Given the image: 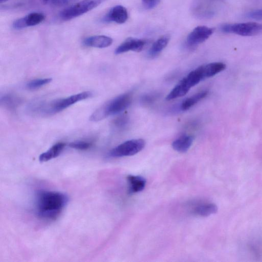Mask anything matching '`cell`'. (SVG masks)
<instances>
[{
  "label": "cell",
  "instance_id": "1",
  "mask_svg": "<svg viewBox=\"0 0 262 262\" xmlns=\"http://www.w3.org/2000/svg\"><path fill=\"white\" fill-rule=\"evenodd\" d=\"M69 201L64 193L50 190H40L36 194L35 209L37 216L44 220L56 219Z\"/></svg>",
  "mask_w": 262,
  "mask_h": 262
},
{
  "label": "cell",
  "instance_id": "2",
  "mask_svg": "<svg viewBox=\"0 0 262 262\" xmlns=\"http://www.w3.org/2000/svg\"><path fill=\"white\" fill-rule=\"evenodd\" d=\"M92 96V92L85 91L48 103H34L30 107V111L31 113L36 115H51L59 113L79 101L89 98Z\"/></svg>",
  "mask_w": 262,
  "mask_h": 262
},
{
  "label": "cell",
  "instance_id": "3",
  "mask_svg": "<svg viewBox=\"0 0 262 262\" xmlns=\"http://www.w3.org/2000/svg\"><path fill=\"white\" fill-rule=\"evenodd\" d=\"M132 101L131 93L120 95L97 108L90 116V120L93 122L99 121L109 116L119 114L127 108Z\"/></svg>",
  "mask_w": 262,
  "mask_h": 262
},
{
  "label": "cell",
  "instance_id": "4",
  "mask_svg": "<svg viewBox=\"0 0 262 262\" xmlns=\"http://www.w3.org/2000/svg\"><path fill=\"white\" fill-rule=\"evenodd\" d=\"M105 1L81 0L62 10L59 18L64 21L72 19L93 10Z\"/></svg>",
  "mask_w": 262,
  "mask_h": 262
},
{
  "label": "cell",
  "instance_id": "5",
  "mask_svg": "<svg viewBox=\"0 0 262 262\" xmlns=\"http://www.w3.org/2000/svg\"><path fill=\"white\" fill-rule=\"evenodd\" d=\"M220 29L224 33L249 36L261 33L262 24L255 22L224 24L221 27Z\"/></svg>",
  "mask_w": 262,
  "mask_h": 262
},
{
  "label": "cell",
  "instance_id": "6",
  "mask_svg": "<svg viewBox=\"0 0 262 262\" xmlns=\"http://www.w3.org/2000/svg\"><path fill=\"white\" fill-rule=\"evenodd\" d=\"M143 139H135L126 141L112 149L109 156L113 158L130 156L138 153L145 147Z\"/></svg>",
  "mask_w": 262,
  "mask_h": 262
},
{
  "label": "cell",
  "instance_id": "7",
  "mask_svg": "<svg viewBox=\"0 0 262 262\" xmlns=\"http://www.w3.org/2000/svg\"><path fill=\"white\" fill-rule=\"evenodd\" d=\"M213 29L206 26L195 27L188 35L186 42L190 47H193L207 40L213 33Z\"/></svg>",
  "mask_w": 262,
  "mask_h": 262
},
{
  "label": "cell",
  "instance_id": "8",
  "mask_svg": "<svg viewBox=\"0 0 262 262\" xmlns=\"http://www.w3.org/2000/svg\"><path fill=\"white\" fill-rule=\"evenodd\" d=\"M45 18V15L40 12H31L24 17L14 20L12 27L16 30L35 26L41 23Z\"/></svg>",
  "mask_w": 262,
  "mask_h": 262
},
{
  "label": "cell",
  "instance_id": "9",
  "mask_svg": "<svg viewBox=\"0 0 262 262\" xmlns=\"http://www.w3.org/2000/svg\"><path fill=\"white\" fill-rule=\"evenodd\" d=\"M128 18L126 9L121 5H117L107 12L102 18L105 23L115 22L117 24L124 23Z\"/></svg>",
  "mask_w": 262,
  "mask_h": 262
},
{
  "label": "cell",
  "instance_id": "10",
  "mask_svg": "<svg viewBox=\"0 0 262 262\" xmlns=\"http://www.w3.org/2000/svg\"><path fill=\"white\" fill-rule=\"evenodd\" d=\"M146 43L145 40L129 37L115 49V53L120 54L129 51L139 52L143 50Z\"/></svg>",
  "mask_w": 262,
  "mask_h": 262
},
{
  "label": "cell",
  "instance_id": "11",
  "mask_svg": "<svg viewBox=\"0 0 262 262\" xmlns=\"http://www.w3.org/2000/svg\"><path fill=\"white\" fill-rule=\"evenodd\" d=\"M111 37L106 35H93L85 38L82 43L86 47L97 48H104L110 46L113 43Z\"/></svg>",
  "mask_w": 262,
  "mask_h": 262
},
{
  "label": "cell",
  "instance_id": "12",
  "mask_svg": "<svg viewBox=\"0 0 262 262\" xmlns=\"http://www.w3.org/2000/svg\"><path fill=\"white\" fill-rule=\"evenodd\" d=\"M204 79L212 77L223 71L226 68V64L221 62L209 63L200 66Z\"/></svg>",
  "mask_w": 262,
  "mask_h": 262
},
{
  "label": "cell",
  "instance_id": "13",
  "mask_svg": "<svg viewBox=\"0 0 262 262\" xmlns=\"http://www.w3.org/2000/svg\"><path fill=\"white\" fill-rule=\"evenodd\" d=\"M65 146L66 144L64 142H60L55 144L48 150L40 155L39 161L40 162H45L57 157L63 151Z\"/></svg>",
  "mask_w": 262,
  "mask_h": 262
},
{
  "label": "cell",
  "instance_id": "14",
  "mask_svg": "<svg viewBox=\"0 0 262 262\" xmlns=\"http://www.w3.org/2000/svg\"><path fill=\"white\" fill-rule=\"evenodd\" d=\"M193 140V138L192 137L189 135H184L172 142V147L174 150L178 152L181 153L186 152L191 147Z\"/></svg>",
  "mask_w": 262,
  "mask_h": 262
},
{
  "label": "cell",
  "instance_id": "15",
  "mask_svg": "<svg viewBox=\"0 0 262 262\" xmlns=\"http://www.w3.org/2000/svg\"><path fill=\"white\" fill-rule=\"evenodd\" d=\"M191 88L182 79L172 89L166 97L167 100H171L185 95Z\"/></svg>",
  "mask_w": 262,
  "mask_h": 262
},
{
  "label": "cell",
  "instance_id": "16",
  "mask_svg": "<svg viewBox=\"0 0 262 262\" xmlns=\"http://www.w3.org/2000/svg\"><path fill=\"white\" fill-rule=\"evenodd\" d=\"M217 211L215 204L211 203H203L197 205L192 210L194 214L201 216H208Z\"/></svg>",
  "mask_w": 262,
  "mask_h": 262
},
{
  "label": "cell",
  "instance_id": "17",
  "mask_svg": "<svg viewBox=\"0 0 262 262\" xmlns=\"http://www.w3.org/2000/svg\"><path fill=\"white\" fill-rule=\"evenodd\" d=\"M129 191L136 193L142 191L146 185V180L141 176L129 175L127 178Z\"/></svg>",
  "mask_w": 262,
  "mask_h": 262
},
{
  "label": "cell",
  "instance_id": "18",
  "mask_svg": "<svg viewBox=\"0 0 262 262\" xmlns=\"http://www.w3.org/2000/svg\"><path fill=\"white\" fill-rule=\"evenodd\" d=\"M169 40V36L165 35L160 37L152 44L149 49L148 55L150 57L158 55L167 46Z\"/></svg>",
  "mask_w": 262,
  "mask_h": 262
},
{
  "label": "cell",
  "instance_id": "19",
  "mask_svg": "<svg viewBox=\"0 0 262 262\" xmlns=\"http://www.w3.org/2000/svg\"><path fill=\"white\" fill-rule=\"evenodd\" d=\"M208 94V92L207 91H203L195 95L186 98L184 100L181 104L180 108L182 111H186L194 105L196 104L201 100L206 97Z\"/></svg>",
  "mask_w": 262,
  "mask_h": 262
},
{
  "label": "cell",
  "instance_id": "20",
  "mask_svg": "<svg viewBox=\"0 0 262 262\" xmlns=\"http://www.w3.org/2000/svg\"><path fill=\"white\" fill-rule=\"evenodd\" d=\"M19 102L20 100L18 97L11 94H6L1 97V105L10 110L15 109Z\"/></svg>",
  "mask_w": 262,
  "mask_h": 262
},
{
  "label": "cell",
  "instance_id": "21",
  "mask_svg": "<svg viewBox=\"0 0 262 262\" xmlns=\"http://www.w3.org/2000/svg\"><path fill=\"white\" fill-rule=\"evenodd\" d=\"M52 80L51 78L33 79L27 83L26 87L29 90H35L50 83Z\"/></svg>",
  "mask_w": 262,
  "mask_h": 262
},
{
  "label": "cell",
  "instance_id": "22",
  "mask_svg": "<svg viewBox=\"0 0 262 262\" xmlns=\"http://www.w3.org/2000/svg\"><path fill=\"white\" fill-rule=\"evenodd\" d=\"M92 146V142L83 140L73 141L69 144V146L71 148L80 150H87Z\"/></svg>",
  "mask_w": 262,
  "mask_h": 262
},
{
  "label": "cell",
  "instance_id": "23",
  "mask_svg": "<svg viewBox=\"0 0 262 262\" xmlns=\"http://www.w3.org/2000/svg\"><path fill=\"white\" fill-rule=\"evenodd\" d=\"M246 17L255 20H262V8L248 12Z\"/></svg>",
  "mask_w": 262,
  "mask_h": 262
},
{
  "label": "cell",
  "instance_id": "24",
  "mask_svg": "<svg viewBox=\"0 0 262 262\" xmlns=\"http://www.w3.org/2000/svg\"><path fill=\"white\" fill-rule=\"evenodd\" d=\"M42 3L54 6H62L67 4L69 0H40Z\"/></svg>",
  "mask_w": 262,
  "mask_h": 262
},
{
  "label": "cell",
  "instance_id": "25",
  "mask_svg": "<svg viewBox=\"0 0 262 262\" xmlns=\"http://www.w3.org/2000/svg\"><path fill=\"white\" fill-rule=\"evenodd\" d=\"M160 2V0H144L143 3L145 9H151L156 7Z\"/></svg>",
  "mask_w": 262,
  "mask_h": 262
},
{
  "label": "cell",
  "instance_id": "26",
  "mask_svg": "<svg viewBox=\"0 0 262 262\" xmlns=\"http://www.w3.org/2000/svg\"><path fill=\"white\" fill-rule=\"evenodd\" d=\"M128 119L125 116H120L116 118L114 122V124L118 127H121L124 126L127 122Z\"/></svg>",
  "mask_w": 262,
  "mask_h": 262
},
{
  "label": "cell",
  "instance_id": "27",
  "mask_svg": "<svg viewBox=\"0 0 262 262\" xmlns=\"http://www.w3.org/2000/svg\"><path fill=\"white\" fill-rule=\"evenodd\" d=\"M157 96V95L155 94L147 95L142 98V101L145 103H150L156 99Z\"/></svg>",
  "mask_w": 262,
  "mask_h": 262
},
{
  "label": "cell",
  "instance_id": "28",
  "mask_svg": "<svg viewBox=\"0 0 262 262\" xmlns=\"http://www.w3.org/2000/svg\"><path fill=\"white\" fill-rule=\"evenodd\" d=\"M8 1H9V0H0V3H3L6 2Z\"/></svg>",
  "mask_w": 262,
  "mask_h": 262
},
{
  "label": "cell",
  "instance_id": "29",
  "mask_svg": "<svg viewBox=\"0 0 262 262\" xmlns=\"http://www.w3.org/2000/svg\"><path fill=\"white\" fill-rule=\"evenodd\" d=\"M71 1H73V0H69V2Z\"/></svg>",
  "mask_w": 262,
  "mask_h": 262
},
{
  "label": "cell",
  "instance_id": "30",
  "mask_svg": "<svg viewBox=\"0 0 262 262\" xmlns=\"http://www.w3.org/2000/svg\"><path fill=\"white\" fill-rule=\"evenodd\" d=\"M144 1V0H142V1Z\"/></svg>",
  "mask_w": 262,
  "mask_h": 262
}]
</instances>
